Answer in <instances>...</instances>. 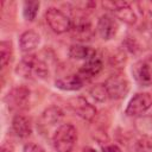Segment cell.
<instances>
[{
  "mask_svg": "<svg viewBox=\"0 0 152 152\" xmlns=\"http://www.w3.org/2000/svg\"><path fill=\"white\" fill-rule=\"evenodd\" d=\"M1 152H12V150L10 147H7V146H2L1 147Z\"/></svg>",
  "mask_w": 152,
  "mask_h": 152,
  "instance_id": "cell-24",
  "label": "cell"
},
{
  "mask_svg": "<svg viewBox=\"0 0 152 152\" xmlns=\"http://www.w3.org/2000/svg\"><path fill=\"white\" fill-rule=\"evenodd\" d=\"M83 152H96V150H94V148H91V147H86Z\"/></svg>",
  "mask_w": 152,
  "mask_h": 152,
  "instance_id": "cell-25",
  "label": "cell"
},
{
  "mask_svg": "<svg viewBox=\"0 0 152 152\" xmlns=\"http://www.w3.org/2000/svg\"><path fill=\"white\" fill-rule=\"evenodd\" d=\"M40 4L38 1H25L23 6V15L26 20L33 21L38 14Z\"/></svg>",
  "mask_w": 152,
  "mask_h": 152,
  "instance_id": "cell-19",
  "label": "cell"
},
{
  "mask_svg": "<svg viewBox=\"0 0 152 152\" xmlns=\"http://www.w3.org/2000/svg\"><path fill=\"white\" fill-rule=\"evenodd\" d=\"M13 57V48L10 40H2L0 43V61H1V69H6Z\"/></svg>",
  "mask_w": 152,
  "mask_h": 152,
  "instance_id": "cell-18",
  "label": "cell"
},
{
  "mask_svg": "<svg viewBox=\"0 0 152 152\" xmlns=\"http://www.w3.org/2000/svg\"><path fill=\"white\" fill-rule=\"evenodd\" d=\"M69 108L80 118L87 121H91L96 116V108L82 96H76L69 100Z\"/></svg>",
  "mask_w": 152,
  "mask_h": 152,
  "instance_id": "cell-11",
  "label": "cell"
},
{
  "mask_svg": "<svg viewBox=\"0 0 152 152\" xmlns=\"http://www.w3.org/2000/svg\"><path fill=\"white\" fill-rule=\"evenodd\" d=\"M51 140L57 152H71L77 141V131L71 124H62L52 134Z\"/></svg>",
  "mask_w": 152,
  "mask_h": 152,
  "instance_id": "cell-2",
  "label": "cell"
},
{
  "mask_svg": "<svg viewBox=\"0 0 152 152\" xmlns=\"http://www.w3.org/2000/svg\"><path fill=\"white\" fill-rule=\"evenodd\" d=\"M102 152H122V151L116 145H106L102 147Z\"/></svg>",
  "mask_w": 152,
  "mask_h": 152,
  "instance_id": "cell-23",
  "label": "cell"
},
{
  "mask_svg": "<svg viewBox=\"0 0 152 152\" xmlns=\"http://www.w3.org/2000/svg\"><path fill=\"white\" fill-rule=\"evenodd\" d=\"M96 30L103 40H109L116 36L119 31V24L113 15L102 14L97 20Z\"/></svg>",
  "mask_w": 152,
  "mask_h": 152,
  "instance_id": "cell-12",
  "label": "cell"
},
{
  "mask_svg": "<svg viewBox=\"0 0 152 152\" xmlns=\"http://www.w3.org/2000/svg\"><path fill=\"white\" fill-rule=\"evenodd\" d=\"M102 6L114 13L116 18H119L126 24L133 25L137 21V14L132 10L131 4L127 1H103Z\"/></svg>",
  "mask_w": 152,
  "mask_h": 152,
  "instance_id": "cell-6",
  "label": "cell"
},
{
  "mask_svg": "<svg viewBox=\"0 0 152 152\" xmlns=\"http://www.w3.org/2000/svg\"><path fill=\"white\" fill-rule=\"evenodd\" d=\"M84 80L78 75V74H72V75H68L65 77H61L58 80H56L55 84L58 89L62 90H68V91H74V90H78L83 87L84 84Z\"/></svg>",
  "mask_w": 152,
  "mask_h": 152,
  "instance_id": "cell-16",
  "label": "cell"
},
{
  "mask_svg": "<svg viewBox=\"0 0 152 152\" xmlns=\"http://www.w3.org/2000/svg\"><path fill=\"white\" fill-rule=\"evenodd\" d=\"M103 84L107 90L108 97L113 100L124 99L129 91V82L125 77V75L120 72H115L110 75Z\"/></svg>",
  "mask_w": 152,
  "mask_h": 152,
  "instance_id": "cell-3",
  "label": "cell"
},
{
  "mask_svg": "<svg viewBox=\"0 0 152 152\" xmlns=\"http://www.w3.org/2000/svg\"><path fill=\"white\" fill-rule=\"evenodd\" d=\"M152 107V95L150 93H137L128 102L125 113L128 116H141Z\"/></svg>",
  "mask_w": 152,
  "mask_h": 152,
  "instance_id": "cell-8",
  "label": "cell"
},
{
  "mask_svg": "<svg viewBox=\"0 0 152 152\" xmlns=\"http://www.w3.org/2000/svg\"><path fill=\"white\" fill-rule=\"evenodd\" d=\"M70 32L71 36L78 42H87L94 34L91 21L86 15H76L71 20Z\"/></svg>",
  "mask_w": 152,
  "mask_h": 152,
  "instance_id": "cell-9",
  "label": "cell"
},
{
  "mask_svg": "<svg viewBox=\"0 0 152 152\" xmlns=\"http://www.w3.org/2000/svg\"><path fill=\"white\" fill-rule=\"evenodd\" d=\"M64 118V113L61 108L58 107H49L46 108L42 115H40V119H39V122H38V127L39 129L43 132V133H46L50 131V128L57 126L59 127L62 120Z\"/></svg>",
  "mask_w": 152,
  "mask_h": 152,
  "instance_id": "cell-10",
  "label": "cell"
},
{
  "mask_svg": "<svg viewBox=\"0 0 152 152\" xmlns=\"http://www.w3.org/2000/svg\"><path fill=\"white\" fill-rule=\"evenodd\" d=\"M17 74L28 80H46L49 77V66L34 53L25 55L17 65Z\"/></svg>",
  "mask_w": 152,
  "mask_h": 152,
  "instance_id": "cell-1",
  "label": "cell"
},
{
  "mask_svg": "<svg viewBox=\"0 0 152 152\" xmlns=\"http://www.w3.org/2000/svg\"><path fill=\"white\" fill-rule=\"evenodd\" d=\"M97 53V51L90 46L83 45V44H72L69 49V56L72 59H83V61H88L89 58H91L93 56H95Z\"/></svg>",
  "mask_w": 152,
  "mask_h": 152,
  "instance_id": "cell-17",
  "label": "cell"
},
{
  "mask_svg": "<svg viewBox=\"0 0 152 152\" xmlns=\"http://www.w3.org/2000/svg\"><path fill=\"white\" fill-rule=\"evenodd\" d=\"M40 43V36L38 32L33 30L25 31L19 37V48L23 52L30 53L32 50H34Z\"/></svg>",
  "mask_w": 152,
  "mask_h": 152,
  "instance_id": "cell-15",
  "label": "cell"
},
{
  "mask_svg": "<svg viewBox=\"0 0 152 152\" xmlns=\"http://www.w3.org/2000/svg\"><path fill=\"white\" fill-rule=\"evenodd\" d=\"M89 94L97 102H103V101H106L108 99V94H107V90L104 88V84H95V86H93L90 88V90H89Z\"/></svg>",
  "mask_w": 152,
  "mask_h": 152,
  "instance_id": "cell-20",
  "label": "cell"
},
{
  "mask_svg": "<svg viewBox=\"0 0 152 152\" xmlns=\"http://www.w3.org/2000/svg\"><path fill=\"white\" fill-rule=\"evenodd\" d=\"M30 89L24 87V86H18L12 88L6 97H5V102L8 106L10 109L12 110H23L26 109L30 104Z\"/></svg>",
  "mask_w": 152,
  "mask_h": 152,
  "instance_id": "cell-5",
  "label": "cell"
},
{
  "mask_svg": "<svg viewBox=\"0 0 152 152\" xmlns=\"http://www.w3.org/2000/svg\"><path fill=\"white\" fill-rule=\"evenodd\" d=\"M23 152H46V151L36 142H27L24 145Z\"/></svg>",
  "mask_w": 152,
  "mask_h": 152,
  "instance_id": "cell-22",
  "label": "cell"
},
{
  "mask_svg": "<svg viewBox=\"0 0 152 152\" xmlns=\"http://www.w3.org/2000/svg\"><path fill=\"white\" fill-rule=\"evenodd\" d=\"M12 129L17 137L26 139L32 134V122L31 119L23 114L14 115L12 120Z\"/></svg>",
  "mask_w": 152,
  "mask_h": 152,
  "instance_id": "cell-14",
  "label": "cell"
},
{
  "mask_svg": "<svg viewBox=\"0 0 152 152\" xmlns=\"http://www.w3.org/2000/svg\"><path fill=\"white\" fill-rule=\"evenodd\" d=\"M103 68V62L102 58L99 53H96L95 56H93L91 58H89L88 61L84 62V64L78 70V75L84 80V81H89L93 77L97 76L101 70Z\"/></svg>",
  "mask_w": 152,
  "mask_h": 152,
  "instance_id": "cell-13",
  "label": "cell"
},
{
  "mask_svg": "<svg viewBox=\"0 0 152 152\" xmlns=\"http://www.w3.org/2000/svg\"><path fill=\"white\" fill-rule=\"evenodd\" d=\"M45 21L49 27L56 33H64L71 28V19L61 10L49 7L45 12Z\"/></svg>",
  "mask_w": 152,
  "mask_h": 152,
  "instance_id": "cell-4",
  "label": "cell"
},
{
  "mask_svg": "<svg viewBox=\"0 0 152 152\" xmlns=\"http://www.w3.org/2000/svg\"><path fill=\"white\" fill-rule=\"evenodd\" d=\"M132 75L135 82L141 87L152 84V56L145 57L135 62L132 66Z\"/></svg>",
  "mask_w": 152,
  "mask_h": 152,
  "instance_id": "cell-7",
  "label": "cell"
},
{
  "mask_svg": "<svg viewBox=\"0 0 152 152\" xmlns=\"http://www.w3.org/2000/svg\"><path fill=\"white\" fill-rule=\"evenodd\" d=\"M135 151L137 152H152V141L146 138L138 140L135 144Z\"/></svg>",
  "mask_w": 152,
  "mask_h": 152,
  "instance_id": "cell-21",
  "label": "cell"
}]
</instances>
